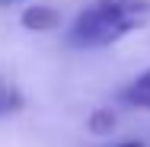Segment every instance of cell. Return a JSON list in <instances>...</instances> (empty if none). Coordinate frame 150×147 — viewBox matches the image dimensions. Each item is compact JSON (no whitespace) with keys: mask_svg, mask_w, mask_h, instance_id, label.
<instances>
[{"mask_svg":"<svg viewBox=\"0 0 150 147\" xmlns=\"http://www.w3.org/2000/svg\"><path fill=\"white\" fill-rule=\"evenodd\" d=\"M58 23H61V13L54 6L32 3V6L23 10V26L29 32H51V29H58Z\"/></svg>","mask_w":150,"mask_h":147,"instance_id":"cell-2","label":"cell"},{"mask_svg":"<svg viewBox=\"0 0 150 147\" xmlns=\"http://www.w3.org/2000/svg\"><path fill=\"white\" fill-rule=\"evenodd\" d=\"M150 19V0H90L70 23L67 42L74 48L115 45Z\"/></svg>","mask_w":150,"mask_h":147,"instance_id":"cell-1","label":"cell"},{"mask_svg":"<svg viewBox=\"0 0 150 147\" xmlns=\"http://www.w3.org/2000/svg\"><path fill=\"white\" fill-rule=\"evenodd\" d=\"M0 3H16V0H0Z\"/></svg>","mask_w":150,"mask_h":147,"instance_id":"cell-7","label":"cell"},{"mask_svg":"<svg viewBox=\"0 0 150 147\" xmlns=\"http://www.w3.org/2000/svg\"><path fill=\"white\" fill-rule=\"evenodd\" d=\"M23 106V93L13 87L6 77H0V115H10Z\"/></svg>","mask_w":150,"mask_h":147,"instance_id":"cell-4","label":"cell"},{"mask_svg":"<svg viewBox=\"0 0 150 147\" xmlns=\"http://www.w3.org/2000/svg\"><path fill=\"white\" fill-rule=\"evenodd\" d=\"M115 147H144V144H137V141H125V144H115Z\"/></svg>","mask_w":150,"mask_h":147,"instance_id":"cell-6","label":"cell"},{"mask_svg":"<svg viewBox=\"0 0 150 147\" xmlns=\"http://www.w3.org/2000/svg\"><path fill=\"white\" fill-rule=\"evenodd\" d=\"M121 102L131 109H150V70L137 74L128 87L121 89Z\"/></svg>","mask_w":150,"mask_h":147,"instance_id":"cell-3","label":"cell"},{"mask_svg":"<svg viewBox=\"0 0 150 147\" xmlns=\"http://www.w3.org/2000/svg\"><path fill=\"white\" fill-rule=\"evenodd\" d=\"M90 125H93V128H96V131H105V128L112 125V115H109V112H99V115L93 118Z\"/></svg>","mask_w":150,"mask_h":147,"instance_id":"cell-5","label":"cell"}]
</instances>
